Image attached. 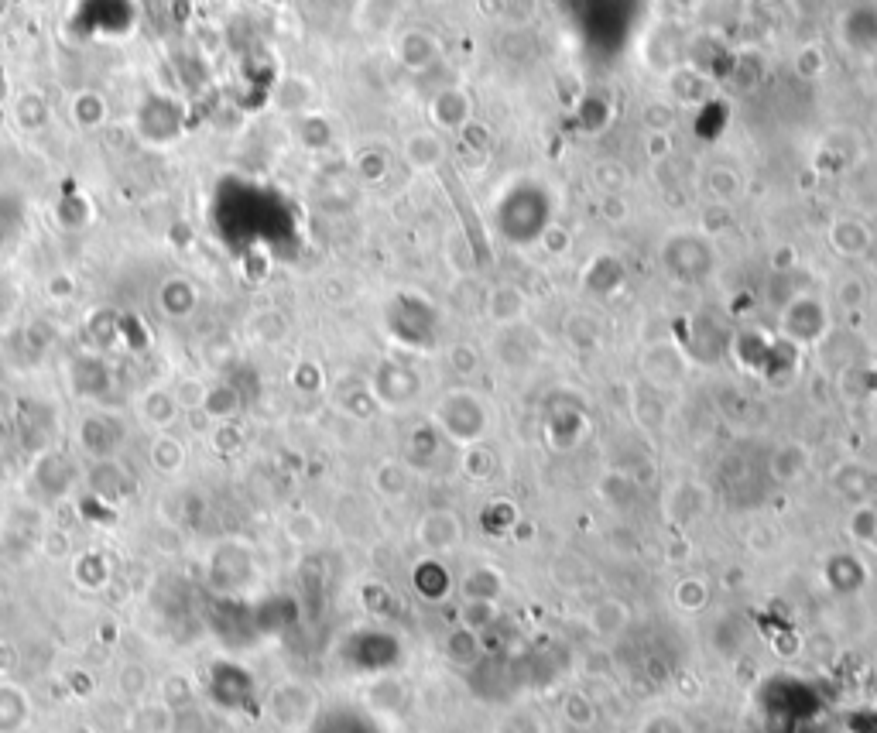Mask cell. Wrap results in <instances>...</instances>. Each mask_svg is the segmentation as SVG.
<instances>
[{
    "instance_id": "1",
    "label": "cell",
    "mask_w": 877,
    "mask_h": 733,
    "mask_svg": "<svg viewBox=\"0 0 877 733\" xmlns=\"http://www.w3.org/2000/svg\"><path fill=\"white\" fill-rule=\"evenodd\" d=\"M436 425L446 432V439L470 449L477 446L487 432V405L480 401V394L470 388L446 391V398H442L436 408Z\"/></svg>"
},
{
    "instance_id": "2",
    "label": "cell",
    "mask_w": 877,
    "mask_h": 733,
    "mask_svg": "<svg viewBox=\"0 0 877 733\" xmlns=\"http://www.w3.org/2000/svg\"><path fill=\"white\" fill-rule=\"evenodd\" d=\"M425 114L432 120V131L456 134V138H460L466 127L473 124V96L466 93L463 86H446V90L432 96Z\"/></svg>"
},
{
    "instance_id": "3",
    "label": "cell",
    "mask_w": 877,
    "mask_h": 733,
    "mask_svg": "<svg viewBox=\"0 0 877 733\" xmlns=\"http://www.w3.org/2000/svg\"><path fill=\"white\" fill-rule=\"evenodd\" d=\"M401 158L405 165L418 175H432L442 172V165L449 161V144L446 134L432 131V127H418V131H408L405 141H401Z\"/></svg>"
},
{
    "instance_id": "4",
    "label": "cell",
    "mask_w": 877,
    "mask_h": 733,
    "mask_svg": "<svg viewBox=\"0 0 877 733\" xmlns=\"http://www.w3.org/2000/svg\"><path fill=\"white\" fill-rule=\"evenodd\" d=\"M484 312L494 326H518L528 316V292L518 285H494L484 295Z\"/></svg>"
},
{
    "instance_id": "5",
    "label": "cell",
    "mask_w": 877,
    "mask_h": 733,
    "mask_svg": "<svg viewBox=\"0 0 877 733\" xmlns=\"http://www.w3.org/2000/svg\"><path fill=\"white\" fill-rule=\"evenodd\" d=\"M418 542L429 552H449L463 542V525L453 511H429L418 521Z\"/></svg>"
},
{
    "instance_id": "6",
    "label": "cell",
    "mask_w": 877,
    "mask_h": 733,
    "mask_svg": "<svg viewBox=\"0 0 877 733\" xmlns=\"http://www.w3.org/2000/svg\"><path fill=\"white\" fill-rule=\"evenodd\" d=\"M826 244L840 257H864L874 244V233L864 220L840 216V220H833L830 230H826Z\"/></svg>"
},
{
    "instance_id": "7",
    "label": "cell",
    "mask_w": 877,
    "mask_h": 733,
    "mask_svg": "<svg viewBox=\"0 0 877 733\" xmlns=\"http://www.w3.org/2000/svg\"><path fill=\"white\" fill-rule=\"evenodd\" d=\"M394 55H398V62L405 69L425 72V69L432 66V62L439 59V42L429 35V31L412 28V31H405V35H401L398 42H394Z\"/></svg>"
},
{
    "instance_id": "8",
    "label": "cell",
    "mask_w": 877,
    "mask_h": 733,
    "mask_svg": "<svg viewBox=\"0 0 877 733\" xmlns=\"http://www.w3.org/2000/svg\"><path fill=\"white\" fill-rule=\"evenodd\" d=\"M638 117L645 134H672L675 124H679V107H675L672 96H651V100L641 103Z\"/></svg>"
},
{
    "instance_id": "9",
    "label": "cell",
    "mask_w": 877,
    "mask_h": 733,
    "mask_svg": "<svg viewBox=\"0 0 877 733\" xmlns=\"http://www.w3.org/2000/svg\"><path fill=\"white\" fill-rule=\"evenodd\" d=\"M590 182L600 196H621L631 175H627V165H621L617 158H600L590 165Z\"/></svg>"
},
{
    "instance_id": "10",
    "label": "cell",
    "mask_w": 877,
    "mask_h": 733,
    "mask_svg": "<svg viewBox=\"0 0 877 733\" xmlns=\"http://www.w3.org/2000/svg\"><path fill=\"white\" fill-rule=\"evenodd\" d=\"M627 620H631V614H627V607L621 600H603L590 610V627H593V634H600V638H617V634L627 627Z\"/></svg>"
},
{
    "instance_id": "11",
    "label": "cell",
    "mask_w": 877,
    "mask_h": 733,
    "mask_svg": "<svg viewBox=\"0 0 877 733\" xmlns=\"http://www.w3.org/2000/svg\"><path fill=\"white\" fill-rule=\"evenodd\" d=\"M141 415H144V422L165 429V425H172L175 415H179V398H175L172 391H165V388H151L141 398Z\"/></svg>"
},
{
    "instance_id": "12",
    "label": "cell",
    "mask_w": 877,
    "mask_h": 733,
    "mask_svg": "<svg viewBox=\"0 0 877 733\" xmlns=\"http://www.w3.org/2000/svg\"><path fill=\"white\" fill-rule=\"evenodd\" d=\"M72 120H76L83 131H93V127H100L103 120H107V103H103L100 93L86 90L79 93L76 100H72Z\"/></svg>"
},
{
    "instance_id": "13",
    "label": "cell",
    "mask_w": 877,
    "mask_h": 733,
    "mask_svg": "<svg viewBox=\"0 0 877 733\" xmlns=\"http://www.w3.org/2000/svg\"><path fill=\"white\" fill-rule=\"evenodd\" d=\"M706 189H710L713 203H727L730 206L740 196V175L734 172V168H727V165H713L710 172H706Z\"/></svg>"
},
{
    "instance_id": "14",
    "label": "cell",
    "mask_w": 877,
    "mask_h": 733,
    "mask_svg": "<svg viewBox=\"0 0 877 733\" xmlns=\"http://www.w3.org/2000/svg\"><path fill=\"white\" fill-rule=\"evenodd\" d=\"M14 117L24 131H42L48 124V103L42 93H21L18 103H14Z\"/></svg>"
},
{
    "instance_id": "15",
    "label": "cell",
    "mask_w": 877,
    "mask_h": 733,
    "mask_svg": "<svg viewBox=\"0 0 877 733\" xmlns=\"http://www.w3.org/2000/svg\"><path fill=\"white\" fill-rule=\"evenodd\" d=\"M151 463L158 473H179L185 463V449L175 436H158L151 442Z\"/></svg>"
},
{
    "instance_id": "16",
    "label": "cell",
    "mask_w": 877,
    "mask_h": 733,
    "mask_svg": "<svg viewBox=\"0 0 877 733\" xmlns=\"http://www.w3.org/2000/svg\"><path fill=\"white\" fill-rule=\"evenodd\" d=\"M199 408H203L209 418H233L240 408V394L233 391L230 384H216V388H209L203 394V405Z\"/></svg>"
},
{
    "instance_id": "17",
    "label": "cell",
    "mask_w": 877,
    "mask_h": 733,
    "mask_svg": "<svg viewBox=\"0 0 877 733\" xmlns=\"http://www.w3.org/2000/svg\"><path fill=\"white\" fill-rule=\"evenodd\" d=\"M775 477L778 480H785V483H792V480H799L802 473H806V466H809V453L802 446H782L775 453Z\"/></svg>"
},
{
    "instance_id": "18",
    "label": "cell",
    "mask_w": 877,
    "mask_h": 733,
    "mask_svg": "<svg viewBox=\"0 0 877 733\" xmlns=\"http://www.w3.org/2000/svg\"><path fill=\"white\" fill-rule=\"evenodd\" d=\"M463 590L470 600H484V603H494V596L501 593V576H497V569H473L470 579L463 583Z\"/></svg>"
},
{
    "instance_id": "19",
    "label": "cell",
    "mask_w": 877,
    "mask_h": 733,
    "mask_svg": "<svg viewBox=\"0 0 877 733\" xmlns=\"http://www.w3.org/2000/svg\"><path fill=\"white\" fill-rule=\"evenodd\" d=\"M285 333H288V322L281 319V312H275V309H264L251 319V336L261 343H281L285 340Z\"/></svg>"
},
{
    "instance_id": "20",
    "label": "cell",
    "mask_w": 877,
    "mask_h": 733,
    "mask_svg": "<svg viewBox=\"0 0 877 733\" xmlns=\"http://www.w3.org/2000/svg\"><path fill=\"white\" fill-rule=\"evenodd\" d=\"M353 165H357V175L364 182H381L384 175H388L391 161H388V155H384L381 148H364L357 155V161H353Z\"/></svg>"
},
{
    "instance_id": "21",
    "label": "cell",
    "mask_w": 877,
    "mask_h": 733,
    "mask_svg": "<svg viewBox=\"0 0 877 733\" xmlns=\"http://www.w3.org/2000/svg\"><path fill=\"white\" fill-rule=\"evenodd\" d=\"M162 305L168 309V316H185L196 305V292L185 281H168L162 288Z\"/></svg>"
},
{
    "instance_id": "22",
    "label": "cell",
    "mask_w": 877,
    "mask_h": 733,
    "mask_svg": "<svg viewBox=\"0 0 877 733\" xmlns=\"http://www.w3.org/2000/svg\"><path fill=\"white\" fill-rule=\"evenodd\" d=\"M792 66L802 79H819L826 72V52L819 45H802L799 52H795Z\"/></svg>"
},
{
    "instance_id": "23",
    "label": "cell",
    "mask_w": 877,
    "mask_h": 733,
    "mask_svg": "<svg viewBox=\"0 0 877 733\" xmlns=\"http://www.w3.org/2000/svg\"><path fill=\"white\" fill-rule=\"evenodd\" d=\"M374 483H377V490H381V494L401 497L408 490V470H405V466H398V463H384V466H377Z\"/></svg>"
},
{
    "instance_id": "24",
    "label": "cell",
    "mask_w": 877,
    "mask_h": 733,
    "mask_svg": "<svg viewBox=\"0 0 877 733\" xmlns=\"http://www.w3.org/2000/svg\"><path fill=\"white\" fill-rule=\"evenodd\" d=\"M706 596H710V590H706L703 579H682V583L675 586V603H679L682 610H699L706 603Z\"/></svg>"
},
{
    "instance_id": "25",
    "label": "cell",
    "mask_w": 877,
    "mask_h": 733,
    "mask_svg": "<svg viewBox=\"0 0 877 733\" xmlns=\"http://www.w3.org/2000/svg\"><path fill=\"white\" fill-rule=\"evenodd\" d=\"M449 367H453L456 374L470 377L473 370L480 367V353L473 350L470 343H453V350H449Z\"/></svg>"
},
{
    "instance_id": "26",
    "label": "cell",
    "mask_w": 877,
    "mask_h": 733,
    "mask_svg": "<svg viewBox=\"0 0 877 733\" xmlns=\"http://www.w3.org/2000/svg\"><path fill=\"white\" fill-rule=\"evenodd\" d=\"M864 298H867V288L854 278H847L840 288H836V305H840V309H857Z\"/></svg>"
},
{
    "instance_id": "27",
    "label": "cell",
    "mask_w": 877,
    "mask_h": 733,
    "mask_svg": "<svg viewBox=\"0 0 877 733\" xmlns=\"http://www.w3.org/2000/svg\"><path fill=\"white\" fill-rule=\"evenodd\" d=\"M569 247H573V237H569L566 230L549 227V230L542 233V251H545V254L562 257V254H569Z\"/></svg>"
},
{
    "instance_id": "28",
    "label": "cell",
    "mask_w": 877,
    "mask_h": 733,
    "mask_svg": "<svg viewBox=\"0 0 877 733\" xmlns=\"http://www.w3.org/2000/svg\"><path fill=\"white\" fill-rule=\"evenodd\" d=\"M645 155L648 161H665L672 158V134H645Z\"/></svg>"
},
{
    "instance_id": "29",
    "label": "cell",
    "mask_w": 877,
    "mask_h": 733,
    "mask_svg": "<svg viewBox=\"0 0 877 733\" xmlns=\"http://www.w3.org/2000/svg\"><path fill=\"white\" fill-rule=\"evenodd\" d=\"M288 535L299 538V542H309V538L319 535V521L312 518V514H295V518L288 521Z\"/></svg>"
},
{
    "instance_id": "30",
    "label": "cell",
    "mask_w": 877,
    "mask_h": 733,
    "mask_svg": "<svg viewBox=\"0 0 877 733\" xmlns=\"http://www.w3.org/2000/svg\"><path fill=\"white\" fill-rule=\"evenodd\" d=\"M45 292H48V298H72L76 295V278L66 275V271H59V275L48 278Z\"/></svg>"
},
{
    "instance_id": "31",
    "label": "cell",
    "mask_w": 877,
    "mask_h": 733,
    "mask_svg": "<svg viewBox=\"0 0 877 733\" xmlns=\"http://www.w3.org/2000/svg\"><path fill=\"white\" fill-rule=\"evenodd\" d=\"M600 209H603V216H607V220H627V203H624V196H603V203H600Z\"/></svg>"
},
{
    "instance_id": "32",
    "label": "cell",
    "mask_w": 877,
    "mask_h": 733,
    "mask_svg": "<svg viewBox=\"0 0 877 733\" xmlns=\"http://www.w3.org/2000/svg\"><path fill=\"white\" fill-rule=\"evenodd\" d=\"M761 4H775V0H761Z\"/></svg>"
}]
</instances>
